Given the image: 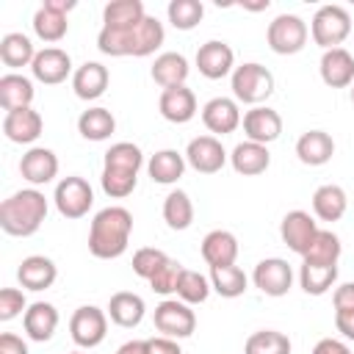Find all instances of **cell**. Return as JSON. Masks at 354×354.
<instances>
[{
  "mask_svg": "<svg viewBox=\"0 0 354 354\" xmlns=\"http://www.w3.org/2000/svg\"><path fill=\"white\" fill-rule=\"evenodd\" d=\"M188 72H191V66H188L185 55H180V53H160V55L155 58L152 69H149L152 80H155L160 88L185 86V80H188Z\"/></svg>",
  "mask_w": 354,
  "mask_h": 354,
  "instance_id": "cell-28",
  "label": "cell"
},
{
  "mask_svg": "<svg viewBox=\"0 0 354 354\" xmlns=\"http://www.w3.org/2000/svg\"><path fill=\"white\" fill-rule=\"evenodd\" d=\"M22 326L30 340L47 343L58 329V310L50 301H33V304H28V310L22 315Z\"/></svg>",
  "mask_w": 354,
  "mask_h": 354,
  "instance_id": "cell-23",
  "label": "cell"
},
{
  "mask_svg": "<svg viewBox=\"0 0 354 354\" xmlns=\"http://www.w3.org/2000/svg\"><path fill=\"white\" fill-rule=\"evenodd\" d=\"M318 69H321V80L329 88H346L354 83V55L343 47L324 50Z\"/></svg>",
  "mask_w": 354,
  "mask_h": 354,
  "instance_id": "cell-22",
  "label": "cell"
},
{
  "mask_svg": "<svg viewBox=\"0 0 354 354\" xmlns=\"http://www.w3.org/2000/svg\"><path fill=\"white\" fill-rule=\"evenodd\" d=\"M116 354H149V346L147 340H127L124 346H119Z\"/></svg>",
  "mask_w": 354,
  "mask_h": 354,
  "instance_id": "cell-52",
  "label": "cell"
},
{
  "mask_svg": "<svg viewBox=\"0 0 354 354\" xmlns=\"http://www.w3.org/2000/svg\"><path fill=\"white\" fill-rule=\"evenodd\" d=\"M33 80L25 77V75H17V72H8L0 77V105L8 111H22V108H30L33 102Z\"/></svg>",
  "mask_w": 354,
  "mask_h": 354,
  "instance_id": "cell-30",
  "label": "cell"
},
{
  "mask_svg": "<svg viewBox=\"0 0 354 354\" xmlns=\"http://www.w3.org/2000/svg\"><path fill=\"white\" fill-rule=\"evenodd\" d=\"M160 116L171 124H185L196 116V97L188 86H174V88H163L160 100H158Z\"/></svg>",
  "mask_w": 354,
  "mask_h": 354,
  "instance_id": "cell-19",
  "label": "cell"
},
{
  "mask_svg": "<svg viewBox=\"0 0 354 354\" xmlns=\"http://www.w3.org/2000/svg\"><path fill=\"white\" fill-rule=\"evenodd\" d=\"M180 274H183V266H180L177 260L169 257V260L155 271V277L149 279V288H152L155 293H160V296H169V293L177 290V279H180Z\"/></svg>",
  "mask_w": 354,
  "mask_h": 354,
  "instance_id": "cell-45",
  "label": "cell"
},
{
  "mask_svg": "<svg viewBox=\"0 0 354 354\" xmlns=\"http://www.w3.org/2000/svg\"><path fill=\"white\" fill-rule=\"evenodd\" d=\"M36 58V47L25 33H6L0 39V61L8 69H19V66H30Z\"/></svg>",
  "mask_w": 354,
  "mask_h": 354,
  "instance_id": "cell-36",
  "label": "cell"
},
{
  "mask_svg": "<svg viewBox=\"0 0 354 354\" xmlns=\"http://www.w3.org/2000/svg\"><path fill=\"white\" fill-rule=\"evenodd\" d=\"M202 260L210 268L235 266V260H238V238L230 230H210L202 238Z\"/></svg>",
  "mask_w": 354,
  "mask_h": 354,
  "instance_id": "cell-25",
  "label": "cell"
},
{
  "mask_svg": "<svg viewBox=\"0 0 354 354\" xmlns=\"http://www.w3.org/2000/svg\"><path fill=\"white\" fill-rule=\"evenodd\" d=\"M346 207H348V196H346V191L340 185L326 183V185L315 188V194H313V213L321 221H340L346 216Z\"/></svg>",
  "mask_w": 354,
  "mask_h": 354,
  "instance_id": "cell-31",
  "label": "cell"
},
{
  "mask_svg": "<svg viewBox=\"0 0 354 354\" xmlns=\"http://www.w3.org/2000/svg\"><path fill=\"white\" fill-rule=\"evenodd\" d=\"M332 304H335V313L337 310H354V282L337 285L332 293Z\"/></svg>",
  "mask_w": 354,
  "mask_h": 354,
  "instance_id": "cell-47",
  "label": "cell"
},
{
  "mask_svg": "<svg viewBox=\"0 0 354 354\" xmlns=\"http://www.w3.org/2000/svg\"><path fill=\"white\" fill-rule=\"evenodd\" d=\"M210 285L221 299H238V296H243L249 277L238 266H216V268H210Z\"/></svg>",
  "mask_w": 354,
  "mask_h": 354,
  "instance_id": "cell-39",
  "label": "cell"
},
{
  "mask_svg": "<svg viewBox=\"0 0 354 354\" xmlns=\"http://www.w3.org/2000/svg\"><path fill=\"white\" fill-rule=\"evenodd\" d=\"M47 218V196L39 188H22L3 199L0 205V227L6 235L30 238Z\"/></svg>",
  "mask_w": 354,
  "mask_h": 354,
  "instance_id": "cell-4",
  "label": "cell"
},
{
  "mask_svg": "<svg viewBox=\"0 0 354 354\" xmlns=\"http://www.w3.org/2000/svg\"><path fill=\"white\" fill-rule=\"evenodd\" d=\"M147 11L141 0H111L102 8V28H113V30H124V28H136L138 22H144Z\"/></svg>",
  "mask_w": 354,
  "mask_h": 354,
  "instance_id": "cell-32",
  "label": "cell"
},
{
  "mask_svg": "<svg viewBox=\"0 0 354 354\" xmlns=\"http://www.w3.org/2000/svg\"><path fill=\"white\" fill-rule=\"evenodd\" d=\"M69 354H83V351H69Z\"/></svg>",
  "mask_w": 354,
  "mask_h": 354,
  "instance_id": "cell-54",
  "label": "cell"
},
{
  "mask_svg": "<svg viewBox=\"0 0 354 354\" xmlns=\"http://www.w3.org/2000/svg\"><path fill=\"white\" fill-rule=\"evenodd\" d=\"M230 163L238 174L243 177H254V174H263L271 163V155H268V147L266 144H254V141H241L232 155H230Z\"/></svg>",
  "mask_w": 354,
  "mask_h": 354,
  "instance_id": "cell-29",
  "label": "cell"
},
{
  "mask_svg": "<svg viewBox=\"0 0 354 354\" xmlns=\"http://www.w3.org/2000/svg\"><path fill=\"white\" fill-rule=\"evenodd\" d=\"M53 199H55V207L64 218H83L94 205V191L83 177L72 174L55 185Z\"/></svg>",
  "mask_w": 354,
  "mask_h": 354,
  "instance_id": "cell-10",
  "label": "cell"
},
{
  "mask_svg": "<svg viewBox=\"0 0 354 354\" xmlns=\"http://www.w3.org/2000/svg\"><path fill=\"white\" fill-rule=\"evenodd\" d=\"M243 133H246V141H254V144H271L279 138L282 133V116L268 108V105H257L252 111L243 113Z\"/></svg>",
  "mask_w": 354,
  "mask_h": 354,
  "instance_id": "cell-17",
  "label": "cell"
},
{
  "mask_svg": "<svg viewBox=\"0 0 354 354\" xmlns=\"http://www.w3.org/2000/svg\"><path fill=\"white\" fill-rule=\"evenodd\" d=\"M337 282V266H321V263H304L299 268V285L310 296H324Z\"/></svg>",
  "mask_w": 354,
  "mask_h": 354,
  "instance_id": "cell-37",
  "label": "cell"
},
{
  "mask_svg": "<svg viewBox=\"0 0 354 354\" xmlns=\"http://www.w3.org/2000/svg\"><path fill=\"white\" fill-rule=\"evenodd\" d=\"M30 72H33V77H36L39 83H44V86H58V83H64V80L69 77V72H72V58H69V53L61 50V47H44V50L36 53V58H33V64H30Z\"/></svg>",
  "mask_w": 354,
  "mask_h": 354,
  "instance_id": "cell-15",
  "label": "cell"
},
{
  "mask_svg": "<svg viewBox=\"0 0 354 354\" xmlns=\"http://www.w3.org/2000/svg\"><path fill=\"white\" fill-rule=\"evenodd\" d=\"M202 122L210 133L227 136V133H235L241 127L243 116H241V108L232 97H213L202 105Z\"/></svg>",
  "mask_w": 354,
  "mask_h": 354,
  "instance_id": "cell-16",
  "label": "cell"
},
{
  "mask_svg": "<svg viewBox=\"0 0 354 354\" xmlns=\"http://www.w3.org/2000/svg\"><path fill=\"white\" fill-rule=\"evenodd\" d=\"M313 354H351V348L343 343V340H335V337H324L315 343Z\"/></svg>",
  "mask_w": 354,
  "mask_h": 354,
  "instance_id": "cell-51",
  "label": "cell"
},
{
  "mask_svg": "<svg viewBox=\"0 0 354 354\" xmlns=\"http://www.w3.org/2000/svg\"><path fill=\"white\" fill-rule=\"evenodd\" d=\"M313 41L324 50L340 47L351 33V17L343 6H321L310 22Z\"/></svg>",
  "mask_w": 354,
  "mask_h": 354,
  "instance_id": "cell-6",
  "label": "cell"
},
{
  "mask_svg": "<svg viewBox=\"0 0 354 354\" xmlns=\"http://www.w3.org/2000/svg\"><path fill=\"white\" fill-rule=\"evenodd\" d=\"M196 69L207 80H221L235 72V53L227 41L210 39L196 50Z\"/></svg>",
  "mask_w": 354,
  "mask_h": 354,
  "instance_id": "cell-14",
  "label": "cell"
},
{
  "mask_svg": "<svg viewBox=\"0 0 354 354\" xmlns=\"http://www.w3.org/2000/svg\"><path fill=\"white\" fill-rule=\"evenodd\" d=\"M163 39H166L163 22L147 14L144 22H138L136 28H124V30L102 28L97 33V47L102 55H111V58H124V55L144 58V55H152L163 44Z\"/></svg>",
  "mask_w": 354,
  "mask_h": 354,
  "instance_id": "cell-1",
  "label": "cell"
},
{
  "mask_svg": "<svg viewBox=\"0 0 354 354\" xmlns=\"http://www.w3.org/2000/svg\"><path fill=\"white\" fill-rule=\"evenodd\" d=\"M185 163L199 174H216L227 163V152L216 136H196L188 141Z\"/></svg>",
  "mask_w": 354,
  "mask_h": 354,
  "instance_id": "cell-12",
  "label": "cell"
},
{
  "mask_svg": "<svg viewBox=\"0 0 354 354\" xmlns=\"http://www.w3.org/2000/svg\"><path fill=\"white\" fill-rule=\"evenodd\" d=\"M0 354H30V351L22 337L6 332V335H0Z\"/></svg>",
  "mask_w": 354,
  "mask_h": 354,
  "instance_id": "cell-49",
  "label": "cell"
},
{
  "mask_svg": "<svg viewBox=\"0 0 354 354\" xmlns=\"http://www.w3.org/2000/svg\"><path fill=\"white\" fill-rule=\"evenodd\" d=\"M152 321L163 337H174V340L191 337L196 329V313L191 310V304H185L180 299H163L155 307Z\"/></svg>",
  "mask_w": 354,
  "mask_h": 354,
  "instance_id": "cell-8",
  "label": "cell"
},
{
  "mask_svg": "<svg viewBox=\"0 0 354 354\" xmlns=\"http://www.w3.org/2000/svg\"><path fill=\"white\" fill-rule=\"evenodd\" d=\"M44 130V119L39 111L33 108H22V111H8L3 116V133L8 141L14 144H33Z\"/></svg>",
  "mask_w": 354,
  "mask_h": 354,
  "instance_id": "cell-20",
  "label": "cell"
},
{
  "mask_svg": "<svg viewBox=\"0 0 354 354\" xmlns=\"http://www.w3.org/2000/svg\"><path fill=\"white\" fill-rule=\"evenodd\" d=\"M296 155L304 166H324L335 155V141L324 130H307L296 141Z\"/></svg>",
  "mask_w": 354,
  "mask_h": 354,
  "instance_id": "cell-27",
  "label": "cell"
},
{
  "mask_svg": "<svg viewBox=\"0 0 354 354\" xmlns=\"http://www.w3.org/2000/svg\"><path fill=\"white\" fill-rule=\"evenodd\" d=\"M351 102H354V83H351Z\"/></svg>",
  "mask_w": 354,
  "mask_h": 354,
  "instance_id": "cell-53",
  "label": "cell"
},
{
  "mask_svg": "<svg viewBox=\"0 0 354 354\" xmlns=\"http://www.w3.org/2000/svg\"><path fill=\"white\" fill-rule=\"evenodd\" d=\"M69 335L75 340V346L80 348H97L105 335H108V313L94 307V304H83L72 313L69 318Z\"/></svg>",
  "mask_w": 354,
  "mask_h": 354,
  "instance_id": "cell-9",
  "label": "cell"
},
{
  "mask_svg": "<svg viewBox=\"0 0 354 354\" xmlns=\"http://www.w3.org/2000/svg\"><path fill=\"white\" fill-rule=\"evenodd\" d=\"M17 279H19V285H22L25 290L39 293V290L53 288V282L58 279V268H55V263H53L50 257H44V254H30V257H25V260L19 263Z\"/></svg>",
  "mask_w": 354,
  "mask_h": 354,
  "instance_id": "cell-21",
  "label": "cell"
},
{
  "mask_svg": "<svg viewBox=\"0 0 354 354\" xmlns=\"http://www.w3.org/2000/svg\"><path fill=\"white\" fill-rule=\"evenodd\" d=\"M252 282H254V288H260L266 296L279 299V296H285V293L290 290V285H293V268H290L288 260H282V257H266V260H260V263L254 266Z\"/></svg>",
  "mask_w": 354,
  "mask_h": 354,
  "instance_id": "cell-11",
  "label": "cell"
},
{
  "mask_svg": "<svg viewBox=\"0 0 354 354\" xmlns=\"http://www.w3.org/2000/svg\"><path fill=\"white\" fill-rule=\"evenodd\" d=\"M28 301L19 288H3L0 290V321H11L17 315H25Z\"/></svg>",
  "mask_w": 354,
  "mask_h": 354,
  "instance_id": "cell-46",
  "label": "cell"
},
{
  "mask_svg": "<svg viewBox=\"0 0 354 354\" xmlns=\"http://www.w3.org/2000/svg\"><path fill=\"white\" fill-rule=\"evenodd\" d=\"M230 83H232L235 102H246V105H254V108L260 102H266L271 97V91H274V75L257 61L235 66Z\"/></svg>",
  "mask_w": 354,
  "mask_h": 354,
  "instance_id": "cell-5",
  "label": "cell"
},
{
  "mask_svg": "<svg viewBox=\"0 0 354 354\" xmlns=\"http://www.w3.org/2000/svg\"><path fill=\"white\" fill-rule=\"evenodd\" d=\"M169 260V254L166 252H160V249H155V246H144V249H136V254H133V271L141 277V279H152L155 277V271L163 266Z\"/></svg>",
  "mask_w": 354,
  "mask_h": 354,
  "instance_id": "cell-44",
  "label": "cell"
},
{
  "mask_svg": "<svg viewBox=\"0 0 354 354\" xmlns=\"http://www.w3.org/2000/svg\"><path fill=\"white\" fill-rule=\"evenodd\" d=\"M111 83V75H108V66H102L100 61H86L83 66H77L72 72V88L80 100H97L105 94Z\"/></svg>",
  "mask_w": 354,
  "mask_h": 354,
  "instance_id": "cell-24",
  "label": "cell"
},
{
  "mask_svg": "<svg viewBox=\"0 0 354 354\" xmlns=\"http://www.w3.org/2000/svg\"><path fill=\"white\" fill-rule=\"evenodd\" d=\"M144 313H147V304H144V299H141L138 293H133V290H119V293H113L111 301H108V318H111L116 326H122V329L138 326V324L144 321Z\"/></svg>",
  "mask_w": 354,
  "mask_h": 354,
  "instance_id": "cell-26",
  "label": "cell"
},
{
  "mask_svg": "<svg viewBox=\"0 0 354 354\" xmlns=\"http://www.w3.org/2000/svg\"><path fill=\"white\" fill-rule=\"evenodd\" d=\"M133 232V213L122 205L102 207L88 227V252L97 260H116L127 252Z\"/></svg>",
  "mask_w": 354,
  "mask_h": 354,
  "instance_id": "cell-2",
  "label": "cell"
},
{
  "mask_svg": "<svg viewBox=\"0 0 354 354\" xmlns=\"http://www.w3.org/2000/svg\"><path fill=\"white\" fill-rule=\"evenodd\" d=\"M144 155L133 141H116L102 158V191L111 199H124L136 191Z\"/></svg>",
  "mask_w": 354,
  "mask_h": 354,
  "instance_id": "cell-3",
  "label": "cell"
},
{
  "mask_svg": "<svg viewBox=\"0 0 354 354\" xmlns=\"http://www.w3.org/2000/svg\"><path fill=\"white\" fill-rule=\"evenodd\" d=\"M147 346H149V354H183L180 343H177L174 337H163V335L149 337Z\"/></svg>",
  "mask_w": 354,
  "mask_h": 354,
  "instance_id": "cell-48",
  "label": "cell"
},
{
  "mask_svg": "<svg viewBox=\"0 0 354 354\" xmlns=\"http://www.w3.org/2000/svg\"><path fill=\"white\" fill-rule=\"evenodd\" d=\"M147 171H149V177H152L155 183L171 185V183H177V180L183 177V171H185V155H180L177 149H160V152H155V155L149 158Z\"/></svg>",
  "mask_w": 354,
  "mask_h": 354,
  "instance_id": "cell-33",
  "label": "cell"
},
{
  "mask_svg": "<svg viewBox=\"0 0 354 354\" xmlns=\"http://www.w3.org/2000/svg\"><path fill=\"white\" fill-rule=\"evenodd\" d=\"M307 36H310V28L296 14H279L266 28V41L277 55H296L299 50H304Z\"/></svg>",
  "mask_w": 354,
  "mask_h": 354,
  "instance_id": "cell-7",
  "label": "cell"
},
{
  "mask_svg": "<svg viewBox=\"0 0 354 354\" xmlns=\"http://www.w3.org/2000/svg\"><path fill=\"white\" fill-rule=\"evenodd\" d=\"M163 221L169 224V230H188L194 224V202L185 191H169L163 199Z\"/></svg>",
  "mask_w": 354,
  "mask_h": 354,
  "instance_id": "cell-38",
  "label": "cell"
},
{
  "mask_svg": "<svg viewBox=\"0 0 354 354\" xmlns=\"http://www.w3.org/2000/svg\"><path fill=\"white\" fill-rule=\"evenodd\" d=\"M243 354H290V337L277 329L252 332L243 343Z\"/></svg>",
  "mask_w": 354,
  "mask_h": 354,
  "instance_id": "cell-41",
  "label": "cell"
},
{
  "mask_svg": "<svg viewBox=\"0 0 354 354\" xmlns=\"http://www.w3.org/2000/svg\"><path fill=\"white\" fill-rule=\"evenodd\" d=\"M166 14H169V22L177 30H191V28H196L202 22L205 6L199 0H171L169 8H166Z\"/></svg>",
  "mask_w": 354,
  "mask_h": 354,
  "instance_id": "cell-43",
  "label": "cell"
},
{
  "mask_svg": "<svg viewBox=\"0 0 354 354\" xmlns=\"http://www.w3.org/2000/svg\"><path fill=\"white\" fill-rule=\"evenodd\" d=\"M340 238L332 230H318V235L313 238V246L307 249V254L301 257L304 263H321V266H337L340 260Z\"/></svg>",
  "mask_w": 354,
  "mask_h": 354,
  "instance_id": "cell-42",
  "label": "cell"
},
{
  "mask_svg": "<svg viewBox=\"0 0 354 354\" xmlns=\"http://www.w3.org/2000/svg\"><path fill=\"white\" fill-rule=\"evenodd\" d=\"M318 230L321 227L315 224V218L307 210H290V213H285V218L279 224V235H282L285 246L290 252H296L299 257L307 254V249L313 246V238L318 235Z\"/></svg>",
  "mask_w": 354,
  "mask_h": 354,
  "instance_id": "cell-13",
  "label": "cell"
},
{
  "mask_svg": "<svg viewBox=\"0 0 354 354\" xmlns=\"http://www.w3.org/2000/svg\"><path fill=\"white\" fill-rule=\"evenodd\" d=\"M66 30H69L66 14L50 8L47 3H41V6L36 8V14H33V33H36L41 41L55 44V41H61V39L66 36Z\"/></svg>",
  "mask_w": 354,
  "mask_h": 354,
  "instance_id": "cell-34",
  "label": "cell"
},
{
  "mask_svg": "<svg viewBox=\"0 0 354 354\" xmlns=\"http://www.w3.org/2000/svg\"><path fill=\"white\" fill-rule=\"evenodd\" d=\"M116 130V119L108 108H88L77 116V133L86 138V141H105L111 138V133Z\"/></svg>",
  "mask_w": 354,
  "mask_h": 354,
  "instance_id": "cell-35",
  "label": "cell"
},
{
  "mask_svg": "<svg viewBox=\"0 0 354 354\" xmlns=\"http://www.w3.org/2000/svg\"><path fill=\"white\" fill-rule=\"evenodd\" d=\"M19 174L30 185H47L58 174V158L47 147H30L19 160Z\"/></svg>",
  "mask_w": 354,
  "mask_h": 354,
  "instance_id": "cell-18",
  "label": "cell"
},
{
  "mask_svg": "<svg viewBox=\"0 0 354 354\" xmlns=\"http://www.w3.org/2000/svg\"><path fill=\"white\" fill-rule=\"evenodd\" d=\"M335 326L346 340H354V310H337L335 313Z\"/></svg>",
  "mask_w": 354,
  "mask_h": 354,
  "instance_id": "cell-50",
  "label": "cell"
},
{
  "mask_svg": "<svg viewBox=\"0 0 354 354\" xmlns=\"http://www.w3.org/2000/svg\"><path fill=\"white\" fill-rule=\"evenodd\" d=\"M210 290H213V285H210V279H207L205 274H199V271H194V268H183L174 293H177V299L185 301V304H202V301H207Z\"/></svg>",
  "mask_w": 354,
  "mask_h": 354,
  "instance_id": "cell-40",
  "label": "cell"
}]
</instances>
